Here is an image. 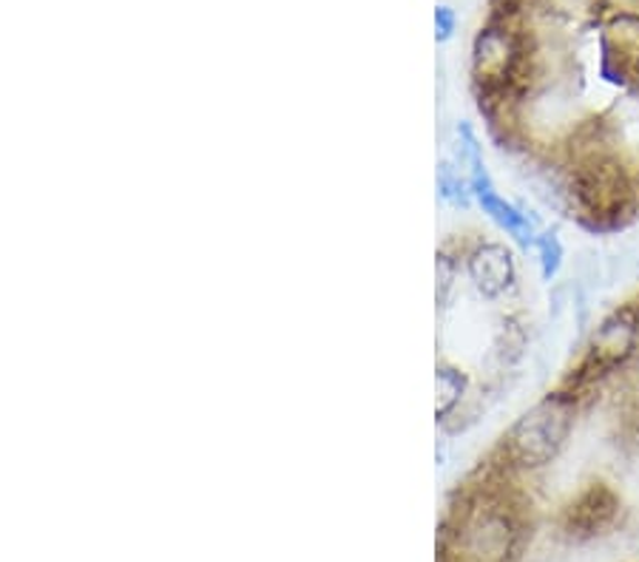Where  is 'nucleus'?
<instances>
[{
  "label": "nucleus",
  "mask_w": 639,
  "mask_h": 562,
  "mask_svg": "<svg viewBox=\"0 0 639 562\" xmlns=\"http://www.w3.org/2000/svg\"><path fill=\"white\" fill-rule=\"evenodd\" d=\"M435 20H438V32H441V40L449 38V32H452V12H449L447 7L438 9V14H435Z\"/></svg>",
  "instance_id": "obj_3"
},
{
  "label": "nucleus",
  "mask_w": 639,
  "mask_h": 562,
  "mask_svg": "<svg viewBox=\"0 0 639 562\" xmlns=\"http://www.w3.org/2000/svg\"><path fill=\"white\" fill-rule=\"evenodd\" d=\"M472 94L520 173L555 160L639 100V0H489Z\"/></svg>",
  "instance_id": "obj_1"
},
{
  "label": "nucleus",
  "mask_w": 639,
  "mask_h": 562,
  "mask_svg": "<svg viewBox=\"0 0 639 562\" xmlns=\"http://www.w3.org/2000/svg\"><path fill=\"white\" fill-rule=\"evenodd\" d=\"M537 253H540V268H543V279H551V275L560 270L562 262V244L555 233H543L537 239Z\"/></svg>",
  "instance_id": "obj_2"
}]
</instances>
